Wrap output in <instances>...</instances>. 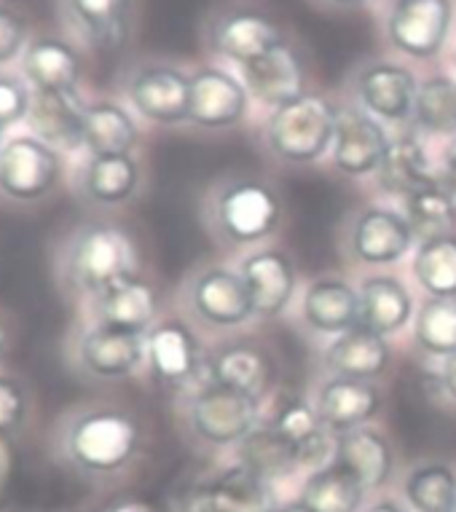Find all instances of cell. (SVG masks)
Here are the masks:
<instances>
[{
    "label": "cell",
    "mask_w": 456,
    "mask_h": 512,
    "mask_svg": "<svg viewBox=\"0 0 456 512\" xmlns=\"http://www.w3.org/2000/svg\"><path fill=\"white\" fill-rule=\"evenodd\" d=\"M143 451V424L124 405L108 400L70 405L49 429V454L62 470L105 483L124 475Z\"/></svg>",
    "instance_id": "1"
},
{
    "label": "cell",
    "mask_w": 456,
    "mask_h": 512,
    "mask_svg": "<svg viewBox=\"0 0 456 512\" xmlns=\"http://www.w3.org/2000/svg\"><path fill=\"white\" fill-rule=\"evenodd\" d=\"M137 266L140 252L132 234L100 215L68 226L51 247L54 282L78 309L108 287L135 277Z\"/></svg>",
    "instance_id": "2"
},
{
    "label": "cell",
    "mask_w": 456,
    "mask_h": 512,
    "mask_svg": "<svg viewBox=\"0 0 456 512\" xmlns=\"http://www.w3.org/2000/svg\"><path fill=\"white\" fill-rule=\"evenodd\" d=\"M73 159L30 129H17L0 145V210L35 212L68 188Z\"/></svg>",
    "instance_id": "3"
},
{
    "label": "cell",
    "mask_w": 456,
    "mask_h": 512,
    "mask_svg": "<svg viewBox=\"0 0 456 512\" xmlns=\"http://www.w3.org/2000/svg\"><path fill=\"white\" fill-rule=\"evenodd\" d=\"M65 365L86 384H119L145 368V336L76 317L65 333Z\"/></svg>",
    "instance_id": "4"
},
{
    "label": "cell",
    "mask_w": 456,
    "mask_h": 512,
    "mask_svg": "<svg viewBox=\"0 0 456 512\" xmlns=\"http://www.w3.org/2000/svg\"><path fill=\"white\" fill-rule=\"evenodd\" d=\"M282 202L277 191L261 180H231L220 185L210 202V226L231 247L263 242L277 231Z\"/></svg>",
    "instance_id": "5"
},
{
    "label": "cell",
    "mask_w": 456,
    "mask_h": 512,
    "mask_svg": "<svg viewBox=\"0 0 456 512\" xmlns=\"http://www.w3.org/2000/svg\"><path fill=\"white\" fill-rule=\"evenodd\" d=\"M336 135V110L312 94L274 110L266 126L269 148L279 159L293 164H312L333 148Z\"/></svg>",
    "instance_id": "6"
},
{
    "label": "cell",
    "mask_w": 456,
    "mask_h": 512,
    "mask_svg": "<svg viewBox=\"0 0 456 512\" xmlns=\"http://www.w3.org/2000/svg\"><path fill=\"white\" fill-rule=\"evenodd\" d=\"M68 191L84 210L108 215L124 210L143 191V164L137 156L81 153L70 167Z\"/></svg>",
    "instance_id": "7"
},
{
    "label": "cell",
    "mask_w": 456,
    "mask_h": 512,
    "mask_svg": "<svg viewBox=\"0 0 456 512\" xmlns=\"http://www.w3.org/2000/svg\"><path fill=\"white\" fill-rule=\"evenodd\" d=\"M121 92L135 116L151 124L175 126L188 121L191 78L167 62H137L121 78Z\"/></svg>",
    "instance_id": "8"
},
{
    "label": "cell",
    "mask_w": 456,
    "mask_h": 512,
    "mask_svg": "<svg viewBox=\"0 0 456 512\" xmlns=\"http://www.w3.org/2000/svg\"><path fill=\"white\" fill-rule=\"evenodd\" d=\"M62 33L84 51L110 54L135 33L137 0H54Z\"/></svg>",
    "instance_id": "9"
},
{
    "label": "cell",
    "mask_w": 456,
    "mask_h": 512,
    "mask_svg": "<svg viewBox=\"0 0 456 512\" xmlns=\"http://www.w3.org/2000/svg\"><path fill=\"white\" fill-rule=\"evenodd\" d=\"M17 70L35 94H84L86 51L65 33L35 30Z\"/></svg>",
    "instance_id": "10"
},
{
    "label": "cell",
    "mask_w": 456,
    "mask_h": 512,
    "mask_svg": "<svg viewBox=\"0 0 456 512\" xmlns=\"http://www.w3.org/2000/svg\"><path fill=\"white\" fill-rule=\"evenodd\" d=\"M188 427L204 443H242L258 427V400L218 381L202 384L188 400Z\"/></svg>",
    "instance_id": "11"
},
{
    "label": "cell",
    "mask_w": 456,
    "mask_h": 512,
    "mask_svg": "<svg viewBox=\"0 0 456 512\" xmlns=\"http://www.w3.org/2000/svg\"><path fill=\"white\" fill-rule=\"evenodd\" d=\"M145 368L156 384L167 389H186L204 368L202 349L186 322L159 319L145 336Z\"/></svg>",
    "instance_id": "12"
},
{
    "label": "cell",
    "mask_w": 456,
    "mask_h": 512,
    "mask_svg": "<svg viewBox=\"0 0 456 512\" xmlns=\"http://www.w3.org/2000/svg\"><path fill=\"white\" fill-rule=\"evenodd\" d=\"M186 306L199 322L212 328H239L253 317V301L237 271L202 269L186 287Z\"/></svg>",
    "instance_id": "13"
},
{
    "label": "cell",
    "mask_w": 456,
    "mask_h": 512,
    "mask_svg": "<svg viewBox=\"0 0 456 512\" xmlns=\"http://www.w3.org/2000/svg\"><path fill=\"white\" fill-rule=\"evenodd\" d=\"M78 317L132 336H148L159 322V295L148 279L135 274L84 303Z\"/></svg>",
    "instance_id": "14"
},
{
    "label": "cell",
    "mask_w": 456,
    "mask_h": 512,
    "mask_svg": "<svg viewBox=\"0 0 456 512\" xmlns=\"http://www.w3.org/2000/svg\"><path fill=\"white\" fill-rule=\"evenodd\" d=\"M451 0H400L389 17V41L408 57H435L451 30Z\"/></svg>",
    "instance_id": "15"
},
{
    "label": "cell",
    "mask_w": 456,
    "mask_h": 512,
    "mask_svg": "<svg viewBox=\"0 0 456 512\" xmlns=\"http://www.w3.org/2000/svg\"><path fill=\"white\" fill-rule=\"evenodd\" d=\"M389 151L387 132L379 121L355 108L336 110V135H333V161L344 175L363 177L379 172Z\"/></svg>",
    "instance_id": "16"
},
{
    "label": "cell",
    "mask_w": 456,
    "mask_h": 512,
    "mask_svg": "<svg viewBox=\"0 0 456 512\" xmlns=\"http://www.w3.org/2000/svg\"><path fill=\"white\" fill-rule=\"evenodd\" d=\"M183 507L186 512H274V496L269 480L239 464L194 488Z\"/></svg>",
    "instance_id": "17"
},
{
    "label": "cell",
    "mask_w": 456,
    "mask_h": 512,
    "mask_svg": "<svg viewBox=\"0 0 456 512\" xmlns=\"http://www.w3.org/2000/svg\"><path fill=\"white\" fill-rule=\"evenodd\" d=\"M212 49L239 68L269 51L285 46L279 27L258 11H226L210 27Z\"/></svg>",
    "instance_id": "18"
},
{
    "label": "cell",
    "mask_w": 456,
    "mask_h": 512,
    "mask_svg": "<svg viewBox=\"0 0 456 512\" xmlns=\"http://www.w3.org/2000/svg\"><path fill=\"white\" fill-rule=\"evenodd\" d=\"M247 113V86L226 70L207 68L191 78L188 121L204 129H223L242 121Z\"/></svg>",
    "instance_id": "19"
},
{
    "label": "cell",
    "mask_w": 456,
    "mask_h": 512,
    "mask_svg": "<svg viewBox=\"0 0 456 512\" xmlns=\"http://www.w3.org/2000/svg\"><path fill=\"white\" fill-rule=\"evenodd\" d=\"M416 84L414 73L392 62H371L357 73V97L368 113L387 121H406L414 116Z\"/></svg>",
    "instance_id": "20"
},
{
    "label": "cell",
    "mask_w": 456,
    "mask_h": 512,
    "mask_svg": "<svg viewBox=\"0 0 456 512\" xmlns=\"http://www.w3.org/2000/svg\"><path fill=\"white\" fill-rule=\"evenodd\" d=\"M86 105L84 94H35L25 129L76 159L84 153Z\"/></svg>",
    "instance_id": "21"
},
{
    "label": "cell",
    "mask_w": 456,
    "mask_h": 512,
    "mask_svg": "<svg viewBox=\"0 0 456 512\" xmlns=\"http://www.w3.org/2000/svg\"><path fill=\"white\" fill-rule=\"evenodd\" d=\"M411 242H414V231L408 226V220L381 207L360 212L349 234L352 255L371 266L397 263L411 250Z\"/></svg>",
    "instance_id": "22"
},
{
    "label": "cell",
    "mask_w": 456,
    "mask_h": 512,
    "mask_svg": "<svg viewBox=\"0 0 456 512\" xmlns=\"http://www.w3.org/2000/svg\"><path fill=\"white\" fill-rule=\"evenodd\" d=\"M140 124L135 110L119 100H89L84 116V153L137 156Z\"/></svg>",
    "instance_id": "23"
},
{
    "label": "cell",
    "mask_w": 456,
    "mask_h": 512,
    "mask_svg": "<svg viewBox=\"0 0 456 512\" xmlns=\"http://www.w3.org/2000/svg\"><path fill=\"white\" fill-rule=\"evenodd\" d=\"M239 277L245 279L247 293L258 317H277L296 293V269L288 255L274 250L255 252L242 261Z\"/></svg>",
    "instance_id": "24"
},
{
    "label": "cell",
    "mask_w": 456,
    "mask_h": 512,
    "mask_svg": "<svg viewBox=\"0 0 456 512\" xmlns=\"http://www.w3.org/2000/svg\"><path fill=\"white\" fill-rule=\"evenodd\" d=\"M379 405V389L373 387L371 381L336 376L328 384H322L314 411L320 416L322 427L336 435H344V432H352V429L363 427L368 419H373Z\"/></svg>",
    "instance_id": "25"
},
{
    "label": "cell",
    "mask_w": 456,
    "mask_h": 512,
    "mask_svg": "<svg viewBox=\"0 0 456 512\" xmlns=\"http://www.w3.org/2000/svg\"><path fill=\"white\" fill-rule=\"evenodd\" d=\"M242 84L266 105L282 108L304 94V68L288 43L242 65Z\"/></svg>",
    "instance_id": "26"
},
{
    "label": "cell",
    "mask_w": 456,
    "mask_h": 512,
    "mask_svg": "<svg viewBox=\"0 0 456 512\" xmlns=\"http://www.w3.org/2000/svg\"><path fill=\"white\" fill-rule=\"evenodd\" d=\"M304 319L322 336H341L360 325V293L344 279H317L304 295Z\"/></svg>",
    "instance_id": "27"
},
{
    "label": "cell",
    "mask_w": 456,
    "mask_h": 512,
    "mask_svg": "<svg viewBox=\"0 0 456 512\" xmlns=\"http://www.w3.org/2000/svg\"><path fill=\"white\" fill-rule=\"evenodd\" d=\"M325 365L341 378L373 381L389 365V346L384 336L357 325L341 333L325 352Z\"/></svg>",
    "instance_id": "28"
},
{
    "label": "cell",
    "mask_w": 456,
    "mask_h": 512,
    "mask_svg": "<svg viewBox=\"0 0 456 512\" xmlns=\"http://www.w3.org/2000/svg\"><path fill=\"white\" fill-rule=\"evenodd\" d=\"M336 464L344 467L349 475H355L365 491H371V488L384 486V480L392 472V448L379 432L357 427L352 432L338 435Z\"/></svg>",
    "instance_id": "29"
},
{
    "label": "cell",
    "mask_w": 456,
    "mask_h": 512,
    "mask_svg": "<svg viewBox=\"0 0 456 512\" xmlns=\"http://www.w3.org/2000/svg\"><path fill=\"white\" fill-rule=\"evenodd\" d=\"M212 381L223 387L237 389L242 395L258 397L266 392L271 381V360L261 346L237 341V344L223 346L210 365Z\"/></svg>",
    "instance_id": "30"
},
{
    "label": "cell",
    "mask_w": 456,
    "mask_h": 512,
    "mask_svg": "<svg viewBox=\"0 0 456 512\" xmlns=\"http://www.w3.org/2000/svg\"><path fill=\"white\" fill-rule=\"evenodd\" d=\"M411 295L397 279L371 277L360 287V325L379 336H389L411 319Z\"/></svg>",
    "instance_id": "31"
},
{
    "label": "cell",
    "mask_w": 456,
    "mask_h": 512,
    "mask_svg": "<svg viewBox=\"0 0 456 512\" xmlns=\"http://www.w3.org/2000/svg\"><path fill=\"white\" fill-rule=\"evenodd\" d=\"M376 175H379L381 188L395 196H411L424 185L435 183L430 156L414 137H400L395 143H389L387 156Z\"/></svg>",
    "instance_id": "32"
},
{
    "label": "cell",
    "mask_w": 456,
    "mask_h": 512,
    "mask_svg": "<svg viewBox=\"0 0 456 512\" xmlns=\"http://www.w3.org/2000/svg\"><path fill=\"white\" fill-rule=\"evenodd\" d=\"M38 421V395L22 373L0 368V445H17Z\"/></svg>",
    "instance_id": "33"
},
{
    "label": "cell",
    "mask_w": 456,
    "mask_h": 512,
    "mask_svg": "<svg viewBox=\"0 0 456 512\" xmlns=\"http://www.w3.org/2000/svg\"><path fill=\"white\" fill-rule=\"evenodd\" d=\"M239 464L255 475H261L263 480L282 478V475L298 470L296 445L290 443L288 437L279 435L271 424L255 427L239 443Z\"/></svg>",
    "instance_id": "34"
},
{
    "label": "cell",
    "mask_w": 456,
    "mask_h": 512,
    "mask_svg": "<svg viewBox=\"0 0 456 512\" xmlns=\"http://www.w3.org/2000/svg\"><path fill=\"white\" fill-rule=\"evenodd\" d=\"M414 274L432 298H456V236L422 239L414 258Z\"/></svg>",
    "instance_id": "35"
},
{
    "label": "cell",
    "mask_w": 456,
    "mask_h": 512,
    "mask_svg": "<svg viewBox=\"0 0 456 512\" xmlns=\"http://www.w3.org/2000/svg\"><path fill=\"white\" fill-rule=\"evenodd\" d=\"M406 220L414 236H422V239L448 234V228L454 226L456 220L454 188L435 180L406 196Z\"/></svg>",
    "instance_id": "36"
},
{
    "label": "cell",
    "mask_w": 456,
    "mask_h": 512,
    "mask_svg": "<svg viewBox=\"0 0 456 512\" xmlns=\"http://www.w3.org/2000/svg\"><path fill=\"white\" fill-rule=\"evenodd\" d=\"M363 494L365 488L357 483L355 475H349L338 464H330L306 480L301 502L309 504L314 512H357Z\"/></svg>",
    "instance_id": "37"
},
{
    "label": "cell",
    "mask_w": 456,
    "mask_h": 512,
    "mask_svg": "<svg viewBox=\"0 0 456 512\" xmlns=\"http://www.w3.org/2000/svg\"><path fill=\"white\" fill-rule=\"evenodd\" d=\"M406 496L416 512H456V472L446 464H424L408 475Z\"/></svg>",
    "instance_id": "38"
},
{
    "label": "cell",
    "mask_w": 456,
    "mask_h": 512,
    "mask_svg": "<svg viewBox=\"0 0 456 512\" xmlns=\"http://www.w3.org/2000/svg\"><path fill=\"white\" fill-rule=\"evenodd\" d=\"M416 344L435 357L456 354V298H430L414 325Z\"/></svg>",
    "instance_id": "39"
},
{
    "label": "cell",
    "mask_w": 456,
    "mask_h": 512,
    "mask_svg": "<svg viewBox=\"0 0 456 512\" xmlns=\"http://www.w3.org/2000/svg\"><path fill=\"white\" fill-rule=\"evenodd\" d=\"M416 124L435 135L456 132V81L451 78H430L419 86L414 108Z\"/></svg>",
    "instance_id": "40"
},
{
    "label": "cell",
    "mask_w": 456,
    "mask_h": 512,
    "mask_svg": "<svg viewBox=\"0 0 456 512\" xmlns=\"http://www.w3.org/2000/svg\"><path fill=\"white\" fill-rule=\"evenodd\" d=\"M33 86L17 68L0 70V132L11 135L17 129H25L30 108H33Z\"/></svg>",
    "instance_id": "41"
},
{
    "label": "cell",
    "mask_w": 456,
    "mask_h": 512,
    "mask_svg": "<svg viewBox=\"0 0 456 512\" xmlns=\"http://www.w3.org/2000/svg\"><path fill=\"white\" fill-rule=\"evenodd\" d=\"M33 33L35 30L25 11L9 0H0V70L17 68Z\"/></svg>",
    "instance_id": "42"
},
{
    "label": "cell",
    "mask_w": 456,
    "mask_h": 512,
    "mask_svg": "<svg viewBox=\"0 0 456 512\" xmlns=\"http://www.w3.org/2000/svg\"><path fill=\"white\" fill-rule=\"evenodd\" d=\"M271 427L277 429L282 437H288L290 443L298 448L304 440L317 435L322 429V424L312 405H306L301 397H288V400H282V403L277 405L274 419H271Z\"/></svg>",
    "instance_id": "43"
},
{
    "label": "cell",
    "mask_w": 456,
    "mask_h": 512,
    "mask_svg": "<svg viewBox=\"0 0 456 512\" xmlns=\"http://www.w3.org/2000/svg\"><path fill=\"white\" fill-rule=\"evenodd\" d=\"M14 346H17V319L6 306H0V368H6Z\"/></svg>",
    "instance_id": "44"
},
{
    "label": "cell",
    "mask_w": 456,
    "mask_h": 512,
    "mask_svg": "<svg viewBox=\"0 0 456 512\" xmlns=\"http://www.w3.org/2000/svg\"><path fill=\"white\" fill-rule=\"evenodd\" d=\"M443 384H446L448 395L456 400V354L446 357V368H443Z\"/></svg>",
    "instance_id": "45"
},
{
    "label": "cell",
    "mask_w": 456,
    "mask_h": 512,
    "mask_svg": "<svg viewBox=\"0 0 456 512\" xmlns=\"http://www.w3.org/2000/svg\"><path fill=\"white\" fill-rule=\"evenodd\" d=\"M446 172H448V185L454 188V194H456V140L446 148Z\"/></svg>",
    "instance_id": "46"
},
{
    "label": "cell",
    "mask_w": 456,
    "mask_h": 512,
    "mask_svg": "<svg viewBox=\"0 0 456 512\" xmlns=\"http://www.w3.org/2000/svg\"><path fill=\"white\" fill-rule=\"evenodd\" d=\"M9 478V448L0 445V491H3V483Z\"/></svg>",
    "instance_id": "47"
},
{
    "label": "cell",
    "mask_w": 456,
    "mask_h": 512,
    "mask_svg": "<svg viewBox=\"0 0 456 512\" xmlns=\"http://www.w3.org/2000/svg\"><path fill=\"white\" fill-rule=\"evenodd\" d=\"M274 512H314V510L304 502H293V504H285V507H274Z\"/></svg>",
    "instance_id": "48"
},
{
    "label": "cell",
    "mask_w": 456,
    "mask_h": 512,
    "mask_svg": "<svg viewBox=\"0 0 456 512\" xmlns=\"http://www.w3.org/2000/svg\"><path fill=\"white\" fill-rule=\"evenodd\" d=\"M330 6H338V9H355V6H363L365 0H328Z\"/></svg>",
    "instance_id": "49"
},
{
    "label": "cell",
    "mask_w": 456,
    "mask_h": 512,
    "mask_svg": "<svg viewBox=\"0 0 456 512\" xmlns=\"http://www.w3.org/2000/svg\"><path fill=\"white\" fill-rule=\"evenodd\" d=\"M368 512H403V510H400L397 504L384 502V504H376V507H371V510H368Z\"/></svg>",
    "instance_id": "50"
},
{
    "label": "cell",
    "mask_w": 456,
    "mask_h": 512,
    "mask_svg": "<svg viewBox=\"0 0 456 512\" xmlns=\"http://www.w3.org/2000/svg\"><path fill=\"white\" fill-rule=\"evenodd\" d=\"M119 512H145V510H140V507H132V504H124Z\"/></svg>",
    "instance_id": "51"
},
{
    "label": "cell",
    "mask_w": 456,
    "mask_h": 512,
    "mask_svg": "<svg viewBox=\"0 0 456 512\" xmlns=\"http://www.w3.org/2000/svg\"><path fill=\"white\" fill-rule=\"evenodd\" d=\"M121 507H113V510H86V512H119Z\"/></svg>",
    "instance_id": "52"
},
{
    "label": "cell",
    "mask_w": 456,
    "mask_h": 512,
    "mask_svg": "<svg viewBox=\"0 0 456 512\" xmlns=\"http://www.w3.org/2000/svg\"><path fill=\"white\" fill-rule=\"evenodd\" d=\"M3 140H6V135H3V132H0V145H3Z\"/></svg>",
    "instance_id": "53"
}]
</instances>
